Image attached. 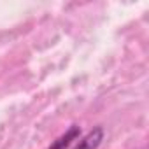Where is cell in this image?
Masks as SVG:
<instances>
[{"label": "cell", "mask_w": 149, "mask_h": 149, "mask_svg": "<svg viewBox=\"0 0 149 149\" xmlns=\"http://www.w3.org/2000/svg\"><path fill=\"white\" fill-rule=\"evenodd\" d=\"M102 140H104V128L102 126H95L90 133H86L72 149H97Z\"/></svg>", "instance_id": "obj_1"}, {"label": "cell", "mask_w": 149, "mask_h": 149, "mask_svg": "<svg viewBox=\"0 0 149 149\" xmlns=\"http://www.w3.org/2000/svg\"><path fill=\"white\" fill-rule=\"evenodd\" d=\"M79 137H81V128H79L77 125H74V126H70L68 132H67L65 135H61L49 149H65L67 146H70L72 140H76V139H79Z\"/></svg>", "instance_id": "obj_2"}]
</instances>
